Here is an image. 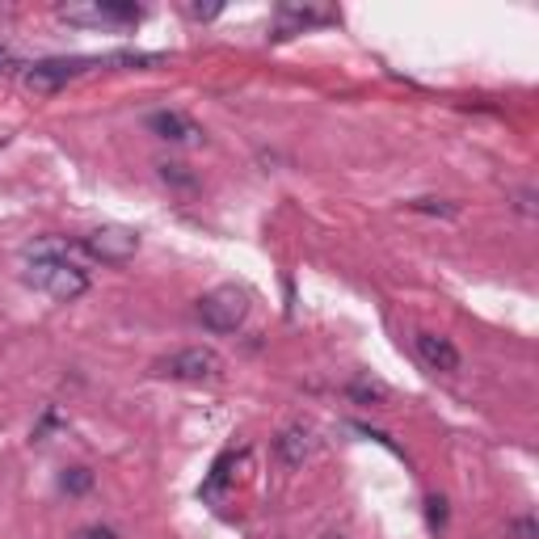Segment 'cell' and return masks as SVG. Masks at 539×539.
<instances>
[{
	"label": "cell",
	"mask_w": 539,
	"mask_h": 539,
	"mask_svg": "<svg viewBox=\"0 0 539 539\" xmlns=\"http://www.w3.org/2000/svg\"><path fill=\"white\" fill-rule=\"evenodd\" d=\"M426 514H430V527H443L447 523V502H443V497H430Z\"/></svg>",
	"instance_id": "9a60e30c"
},
{
	"label": "cell",
	"mask_w": 539,
	"mask_h": 539,
	"mask_svg": "<svg viewBox=\"0 0 539 539\" xmlns=\"http://www.w3.org/2000/svg\"><path fill=\"white\" fill-rule=\"evenodd\" d=\"M409 207L422 211V215H443V219H455L459 215V207L455 203H443V198H413Z\"/></svg>",
	"instance_id": "7c38bea8"
},
{
	"label": "cell",
	"mask_w": 539,
	"mask_h": 539,
	"mask_svg": "<svg viewBox=\"0 0 539 539\" xmlns=\"http://www.w3.org/2000/svg\"><path fill=\"white\" fill-rule=\"evenodd\" d=\"M329 9H299V5H283L278 9V22H274V34L278 38H287V34H295V30H304V26H316V22H329Z\"/></svg>",
	"instance_id": "30bf717a"
},
{
	"label": "cell",
	"mask_w": 539,
	"mask_h": 539,
	"mask_svg": "<svg viewBox=\"0 0 539 539\" xmlns=\"http://www.w3.org/2000/svg\"><path fill=\"white\" fill-rule=\"evenodd\" d=\"M59 485H64V493H85V489H93V472L89 468H68L64 476H59Z\"/></svg>",
	"instance_id": "4fadbf2b"
},
{
	"label": "cell",
	"mask_w": 539,
	"mask_h": 539,
	"mask_svg": "<svg viewBox=\"0 0 539 539\" xmlns=\"http://www.w3.org/2000/svg\"><path fill=\"white\" fill-rule=\"evenodd\" d=\"M219 367H224V358H219L211 346H186L161 363H152V375L161 379H186V384H203V379H215Z\"/></svg>",
	"instance_id": "277c9868"
},
{
	"label": "cell",
	"mask_w": 539,
	"mask_h": 539,
	"mask_svg": "<svg viewBox=\"0 0 539 539\" xmlns=\"http://www.w3.org/2000/svg\"><path fill=\"white\" fill-rule=\"evenodd\" d=\"M413 350H417V358H422L430 371H443V375H455V371H459V350L447 342V337H438V333H417V337H413Z\"/></svg>",
	"instance_id": "ba28073f"
},
{
	"label": "cell",
	"mask_w": 539,
	"mask_h": 539,
	"mask_svg": "<svg viewBox=\"0 0 539 539\" xmlns=\"http://www.w3.org/2000/svg\"><path fill=\"white\" fill-rule=\"evenodd\" d=\"M5 64H9V51H5V47H0V72H5Z\"/></svg>",
	"instance_id": "d6986e66"
},
{
	"label": "cell",
	"mask_w": 539,
	"mask_h": 539,
	"mask_svg": "<svg viewBox=\"0 0 539 539\" xmlns=\"http://www.w3.org/2000/svg\"><path fill=\"white\" fill-rule=\"evenodd\" d=\"M81 539H114V531L110 527H85Z\"/></svg>",
	"instance_id": "ac0fdd59"
},
{
	"label": "cell",
	"mask_w": 539,
	"mask_h": 539,
	"mask_svg": "<svg viewBox=\"0 0 539 539\" xmlns=\"http://www.w3.org/2000/svg\"><path fill=\"white\" fill-rule=\"evenodd\" d=\"M215 13H219V5H190L194 22H207V17H215Z\"/></svg>",
	"instance_id": "2e32d148"
},
{
	"label": "cell",
	"mask_w": 539,
	"mask_h": 539,
	"mask_svg": "<svg viewBox=\"0 0 539 539\" xmlns=\"http://www.w3.org/2000/svg\"><path fill=\"white\" fill-rule=\"evenodd\" d=\"M518 211H523V215H535V190H523V194H518Z\"/></svg>",
	"instance_id": "e0dca14e"
},
{
	"label": "cell",
	"mask_w": 539,
	"mask_h": 539,
	"mask_svg": "<svg viewBox=\"0 0 539 539\" xmlns=\"http://www.w3.org/2000/svg\"><path fill=\"white\" fill-rule=\"evenodd\" d=\"M274 451H278V459H283L287 468L308 464L312 451H316V434H312V426H287L283 434L274 438Z\"/></svg>",
	"instance_id": "9c48e42d"
},
{
	"label": "cell",
	"mask_w": 539,
	"mask_h": 539,
	"mask_svg": "<svg viewBox=\"0 0 539 539\" xmlns=\"http://www.w3.org/2000/svg\"><path fill=\"white\" fill-rule=\"evenodd\" d=\"M346 392H350V401H358V405H384L388 401V384L384 379H371V375H354L346 384Z\"/></svg>",
	"instance_id": "8fae6325"
},
{
	"label": "cell",
	"mask_w": 539,
	"mask_h": 539,
	"mask_svg": "<svg viewBox=\"0 0 539 539\" xmlns=\"http://www.w3.org/2000/svg\"><path fill=\"white\" fill-rule=\"evenodd\" d=\"M85 249L106 266H127L131 257L139 253V232L123 228V224H102L85 236Z\"/></svg>",
	"instance_id": "5b68a950"
},
{
	"label": "cell",
	"mask_w": 539,
	"mask_h": 539,
	"mask_svg": "<svg viewBox=\"0 0 539 539\" xmlns=\"http://www.w3.org/2000/svg\"><path fill=\"white\" fill-rule=\"evenodd\" d=\"M26 278L51 299H64V304L89 291V274L76 262H68V257H38V262L26 266Z\"/></svg>",
	"instance_id": "6da1fadb"
},
{
	"label": "cell",
	"mask_w": 539,
	"mask_h": 539,
	"mask_svg": "<svg viewBox=\"0 0 539 539\" xmlns=\"http://www.w3.org/2000/svg\"><path fill=\"white\" fill-rule=\"evenodd\" d=\"M59 17L68 26H89V30H127L135 26L144 9L123 5V0H81V5H59Z\"/></svg>",
	"instance_id": "3957f363"
},
{
	"label": "cell",
	"mask_w": 539,
	"mask_h": 539,
	"mask_svg": "<svg viewBox=\"0 0 539 539\" xmlns=\"http://www.w3.org/2000/svg\"><path fill=\"white\" fill-rule=\"evenodd\" d=\"M245 316H249V291L245 287L224 283V287H215L198 299V321H203L211 333H236L245 325Z\"/></svg>",
	"instance_id": "7a4b0ae2"
},
{
	"label": "cell",
	"mask_w": 539,
	"mask_h": 539,
	"mask_svg": "<svg viewBox=\"0 0 539 539\" xmlns=\"http://www.w3.org/2000/svg\"><path fill=\"white\" fill-rule=\"evenodd\" d=\"M510 539H539V527H535V518H510Z\"/></svg>",
	"instance_id": "5bb4252c"
},
{
	"label": "cell",
	"mask_w": 539,
	"mask_h": 539,
	"mask_svg": "<svg viewBox=\"0 0 539 539\" xmlns=\"http://www.w3.org/2000/svg\"><path fill=\"white\" fill-rule=\"evenodd\" d=\"M89 68V59H47V64H34L26 72V89L34 93H55L59 85H68L72 76H81Z\"/></svg>",
	"instance_id": "8992f818"
},
{
	"label": "cell",
	"mask_w": 539,
	"mask_h": 539,
	"mask_svg": "<svg viewBox=\"0 0 539 539\" xmlns=\"http://www.w3.org/2000/svg\"><path fill=\"white\" fill-rule=\"evenodd\" d=\"M148 127L161 139H169V144H203V127L194 118H186L182 110H156L148 114Z\"/></svg>",
	"instance_id": "52a82bcc"
}]
</instances>
